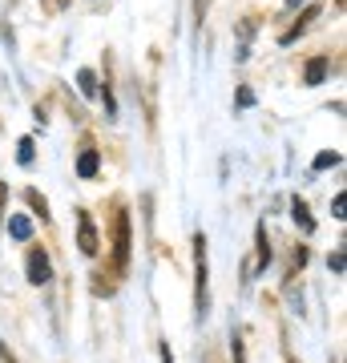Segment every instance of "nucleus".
Wrapping results in <instances>:
<instances>
[{
    "instance_id": "4",
    "label": "nucleus",
    "mask_w": 347,
    "mask_h": 363,
    "mask_svg": "<svg viewBox=\"0 0 347 363\" xmlns=\"http://www.w3.org/2000/svg\"><path fill=\"white\" fill-rule=\"evenodd\" d=\"M77 242H81V255H97V247H101L89 214H77Z\"/></svg>"
},
{
    "instance_id": "3",
    "label": "nucleus",
    "mask_w": 347,
    "mask_h": 363,
    "mask_svg": "<svg viewBox=\"0 0 347 363\" xmlns=\"http://www.w3.org/2000/svg\"><path fill=\"white\" fill-rule=\"evenodd\" d=\"M49 279H53V262H49V255H45V250H33V255H28V283L45 286Z\"/></svg>"
},
{
    "instance_id": "7",
    "label": "nucleus",
    "mask_w": 347,
    "mask_h": 363,
    "mask_svg": "<svg viewBox=\"0 0 347 363\" xmlns=\"http://www.w3.org/2000/svg\"><path fill=\"white\" fill-rule=\"evenodd\" d=\"M291 214H295V222H299V226H303V234H311V230H315V218H311V214H307V206H303L299 198H295V206H291Z\"/></svg>"
},
{
    "instance_id": "5",
    "label": "nucleus",
    "mask_w": 347,
    "mask_h": 363,
    "mask_svg": "<svg viewBox=\"0 0 347 363\" xmlns=\"http://www.w3.org/2000/svg\"><path fill=\"white\" fill-rule=\"evenodd\" d=\"M323 77H327V57H315V61H307V73H303V81H307V85H319Z\"/></svg>"
},
{
    "instance_id": "14",
    "label": "nucleus",
    "mask_w": 347,
    "mask_h": 363,
    "mask_svg": "<svg viewBox=\"0 0 347 363\" xmlns=\"http://www.w3.org/2000/svg\"><path fill=\"white\" fill-rule=\"evenodd\" d=\"M0 359H4V363H16L13 355H9V347H0Z\"/></svg>"
},
{
    "instance_id": "11",
    "label": "nucleus",
    "mask_w": 347,
    "mask_h": 363,
    "mask_svg": "<svg viewBox=\"0 0 347 363\" xmlns=\"http://www.w3.org/2000/svg\"><path fill=\"white\" fill-rule=\"evenodd\" d=\"M25 198H28V206H33V210H40V218H49V202H45V198H40L37 190H28Z\"/></svg>"
},
{
    "instance_id": "17",
    "label": "nucleus",
    "mask_w": 347,
    "mask_h": 363,
    "mask_svg": "<svg viewBox=\"0 0 347 363\" xmlns=\"http://www.w3.org/2000/svg\"><path fill=\"white\" fill-rule=\"evenodd\" d=\"M287 4H291V9H295V4H303V0H287Z\"/></svg>"
},
{
    "instance_id": "6",
    "label": "nucleus",
    "mask_w": 347,
    "mask_h": 363,
    "mask_svg": "<svg viewBox=\"0 0 347 363\" xmlns=\"http://www.w3.org/2000/svg\"><path fill=\"white\" fill-rule=\"evenodd\" d=\"M97 166H101L97 150H85V154H81V162H77V174H81V178H93V174H97Z\"/></svg>"
},
{
    "instance_id": "2",
    "label": "nucleus",
    "mask_w": 347,
    "mask_h": 363,
    "mask_svg": "<svg viewBox=\"0 0 347 363\" xmlns=\"http://www.w3.org/2000/svg\"><path fill=\"white\" fill-rule=\"evenodd\" d=\"M126 262H129V214L117 210V218H114V267L126 271Z\"/></svg>"
},
{
    "instance_id": "1",
    "label": "nucleus",
    "mask_w": 347,
    "mask_h": 363,
    "mask_svg": "<svg viewBox=\"0 0 347 363\" xmlns=\"http://www.w3.org/2000/svg\"><path fill=\"white\" fill-rule=\"evenodd\" d=\"M194 307H198V319L206 315V307H210V298H206V238L198 234L194 238Z\"/></svg>"
},
{
    "instance_id": "12",
    "label": "nucleus",
    "mask_w": 347,
    "mask_h": 363,
    "mask_svg": "<svg viewBox=\"0 0 347 363\" xmlns=\"http://www.w3.org/2000/svg\"><path fill=\"white\" fill-rule=\"evenodd\" d=\"M327 166H339V154H319L315 157V169H327Z\"/></svg>"
},
{
    "instance_id": "8",
    "label": "nucleus",
    "mask_w": 347,
    "mask_h": 363,
    "mask_svg": "<svg viewBox=\"0 0 347 363\" xmlns=\"http://www.w3.org/2000/svg\"><path fill=\"white\" fill-rule=\"evenodd\" d=\"M9 230H13V238H21V242H25L28 234H33V222H28V218H21V214H16V218L9 222Z\"/></svg>"
},
{
    "instance_id": "10",
    "label": "nucleus",
    "mask_w": 347,
    "mask_h": 363,
    "mask_svg": "<svg viewBox=\"0 0 347 363\" xmlns=\"http://www.w3.org/2000/svg\"><path fill=\"white\" fill-rule=\"evenodd\" d=\"M77 81H81V93H85V97H93V93H97V77H93L89 69H81Z\"/></svg>"
},
{
    "instance_id": "15",
    "label": "nucleus",
    "mask_w": 347,
    "mask_h": 363,
    "mask_svg": "<svg viewBox=\"0 0 347 363\" xmlns=\"http://www.w3.org/2000/svg\"><path fill=\"white\" fill-rule=\"evenodd\" d=\"M162 363H174V359H170V347H162Z\"/></svg>"
},
{
    "instance_id": "16",
    "label": "nucleus",
    "mask_w": 347,
    "mask_h": 363,
    "mask_svg": "<svg viewBox=\"0 0 347 363\" xmlns=\"http://www.w3.org/2000/svg\"><path fill=\"white\" fill-rule=\"evenodd\" d=\"M4 194H9V190H4V186H0V206H4Z\"/></svg>"
},
{
    "instance_id": "9",
    "label": "nucleus",
    "mask_w": 347,
    "mask_h": 363,
    "mask_svg": "<svg viewBox=\"0 0 347 363\" xmlns=\"http://www.w3.org/2000/svg\"><path fill=\"white\" fill-rule=\"evenodd\" d=\"M270 262V242H267V226L258 222V267H267Z\"/></svg>"
},
{
    "instance_id": "13",
    "label": "nucleus",
    "mask_w": 347,
    "mask_h": 363,
    "mask_svg": "<svg viewBox=\"0 0 347 363\" xmlns=\"http://www.w3.org/2000/svg\"><path fill=\"white\" fill-rule=\"evenodd\" d=\"M16 157H21L25 166H28V162H33V142H28V138H25V142H21V154H16Z\"/></svg>"
}]
</instances>
